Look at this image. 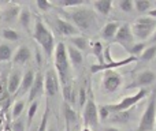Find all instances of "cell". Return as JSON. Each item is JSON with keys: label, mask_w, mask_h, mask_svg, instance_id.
Wrapping results in <instances>:
<instances>
[{"label": "cell", "mask_w": 156, "mask_h": 131, "mask_svg": "<svg viewBox=\"0 0 156 131\" xmlns=\"http://www.w3.org/2000/svg\"><path fill=\"white\" fill-rule=\"evenodd\" d=\"M54 64L62 88L65 102H74V86H73V67L70 64L67 55V47L65 43H58L54 52Z\"/></svg>", "instance_id": "1"}, {"label": "cell", "mask_w": 156, "mask_h": 131, "mask_svg": "<svg viewBox=\"0 0 156 131\" xmlns=\"http://www.w3.org/2000/svg\"><path fill=\"white\" fill-rule=\"evenodd\" d=\"M33 38L36 40V43L41 47L43 52L47 55L48 57L54 56L55 52V38L52 34L51 29L44 23L41 19H36L34 22V29H33Z\"/></svg>", "instance_id": "2"}, {"label": "cell", "mask_w": 156, "mask_h": 131, "mask_svg": "<svg viewBox=\"0 0 156 131\" xmlns=\"http://www.w3.org/2000/svg\"><path fill=\"white\" fill-rule=\"evenodd\" d=\"M69 16H70V22L80 32H89V30H92L93 25L96 23L94 11L92 8L85 7V5L71 8Z\"/></svg>", "instance_id": "3"}, {"label": "cell", "mask_w": 156, "mask_h": 131, "mask_svg": "<svg viewBox=\"0 0 156 131\" xmlns=\"http://www.w3.org/2000/svg\"><path fill=\"white\" fill-rule=\"evenodd\" d=\"M156 124V86L148 98L147 107L138 120L137 131H154Z\"/></svg>", "instance_id": "4"}, {"label": "cell", "mask_w": 156, "mask_h": 131, "mask_svg": "<svg viewBox=\"0 0 156 131\" xmlns=\"http://www.w3.org/2000/svg\"><path fill=\"white\" fill-rule=\"evenodd\" d=\"M147 94H148L147 89H140L137 93L132 94V96L123 97L121 101L114 102V104H105V105H103V108L108 112V115H112V113H116V112H122V111H129L132 107L137 105L143 98H145Z\"/></svg>", "instance_id": "5"}, {"label": "cell", "mask_w": 156, "mask_h": 131, "mask_svg": "<svg viewBox=\"0 0 156 131\" xmlns=\"http://www.w3.org/2000/svg\"><path fill=\"white\" fill-rule=\"evenodd\" d=\"M82 120L85 127H89V129H96L99 126V107H97L96 101H94V96L93 91L90 89V85H89L88 89V100H86L85 105L82 108Z\"/></svg>", "instance_id": "6"}, {"label": "cell", "mask_w": 156, "mask_h": 131, "mask_svg": "<svg viewBox=\"0 0 156 131\" xmlns=\"http://www.w3.org/2000/svg\"><path fill=\"white\" fill-rule=\"evenodd\" d=\"M130 26H132V32L134 37L140 38L143 41H147L151 38V36L156 30V19L151 18L148 15H143L136 19Z\"/></svg>", "instance_id": "7"}, {"label": "cell", "mask_w": 156, "mask_h": 131, "mask_svg": "<svg viewBox=\"0 0 156 131\" xmlns=\"http://www.w3.org/2000/svg\"><path fill=\"white\" fill-rule=\"evenodd\" d=\"M62 91L60 82L55 68H49L44 75V94L48 97V100L56 97Z\"/></svg>", "instance_id": "8"}, {"label": "cell", "mask_w": 156, "mask_h": 131, "mask_svg": "<svg viewBox=\"0 0 156 131\" xmlns=\"http://www.w3.org/2000/svg\"><path fill=\"white\" fill-rule=\"evenodd\" d=\"M123 83V78L115 70H108L104 71L103 74V79H101V88L104 91L107 93H115Z\"/></svg>", "instance_id": "9"}, {"label": "cell", "mask_w": 156, "mask_h": 131, "mask_svg": "<svg viewBox=\"0 0 156 131\" xmlns=\"http://www.w3.org/2000/svg\"><path fill=\"white\" fill-rule=\"evenodd\" d=\"M52 26H54L55 32L58 33L62 37H74V36H80V30L71 23L69 19L60 18V16H55L54 22H52Z\"/></svg>", "instance_id": "10"}, {"label": "cell", "mask_w": 156, "mask_h": 131, "mask_svg": "<svg viewBox=\"0 0 156 131\" xmlns=\"http://www.w3.org/2000/svg\"><path fill=\"white\" fill-rule=\"evenodd\" d=\"M115 43L121 44L122 47L125 48V51H126L129 47H132L133 41H134V36H133V32H132V26L127 23H123L119 26L118 32H116V36H115Z\"/></svg>", "instance_id": "11"}, {"label": "cell", "mask_w": 156, "mask_h": 131, "mask_svg": "<svg viewBox=\"0 0 156 131\" xmlns=\"http://www.w3.org/2000/svg\"><path fill=\"white\" fill-rule=\"evenodd\" d=\"M138 60V57H136V56H127V57H125V59H122V60H116V62H111V63H105V64H92L90 66V72L92 74H97V72H100V71H108V70H115V68H118V67H122V66H127V64H130V63H133V62H137Z\"/></svg>", "instance_id": "12"}, {"label": "cell", "mask_w": 156, "mask_h": 131, "mask_svg": "<svg viewBox=\"0 0 156 131\" xmlns=\"http://www.w3.org/2000/svg\"><path fill=\"white\" fill-rule=\"evenodd\" d=\"M44 94V75L41 72H37L34 77V82H33L32 88H30L29 93H27V102L37 101L41 96Z\"/></svg>", "instance_id": "13"}, {"label": "cell", "mask_w": 156, "mask_h": 131, "mask_svg": "<svg viewBox=\"0 0 156 131\" xmlns=\"http://www.w3.org/2000/svg\"><path fill=\"white\" fill-rule=\"evenodd\" d=\"M156 82V74L152 70H144V71L138 72L136 75V79L129 88H133V86H138V88L144 89L147 86H151Z\"/></svg>", "instance_id": "14"}, {"label": "cell", "mask_w": 156, "mask_h": 131, "mask_svg": "<svg viewBox=\"0 0 156 131\" xmlns=\"http://www.w3.org/2000/svg\"><path fill=\"white\" fill-rule=\"evenodd\" d=\"M32 59V51L27 45H19L14 52L12 64L14 66H23Z\"/></svg>", "instance_id": "15"}, {"label": "cell", "mask_w": 156, "mask_h": 131, "mask_svg": "<svg viewBox=\"0 0 156 131\" xmlns=\"http://www.w3.org/2000/svg\"><path fill=\"white\" fill-rule=\"evenodd\" d=\"M22 77H23V74L19 70H12L7 75V88H8V93L11 94V97L15 96L16 91H18L21 82H22Z\"/></svg>", "instance_id": "16"}, {"label": "cell", "mask_w": 156, "mask_h": 131, "mask_svg": "<svg viewBox=\"0 0 156 131\" xmlns=\"http://www.w3.org/2000/svg\"><path fill=\"white\" fill-rule=\"evenodd\" d=\"M34 77H36L34 71H33V70H27V71L23 74V77H22L21 86H19V89H18V91H16L15 96L22 97L23 94H27V93H29L30 88H32L33 82H34Z\"/></svg>", "instance_id": "17"}, {"label": "cell", "mask_w": 156, "mask_h": 131, "mask_svg": "<svg viewBox=\"0 0 156 131\" xmlns=\"http://www.w3.org/2000/svg\"><path fill=\"white\" fill-rule=\"evenodd\" d=\"M119 26L121 25L118 23L116 21H111V22H107V23L103 26L101 29V38L105 41H114L115 40V36H116V32H118Z\"/></svg>", "instance_id": "18"}, {"label": "cell", "mask_w": 156, "mask_h": 131, "mask_svg": "<svg viewBox=\"0 0 156 131\" xmlns=\"http://www.w3.org/2000/svg\"><path fill=\"white\" fill-rule=\"evenodd\" d=\"M62 112L66 120V129H71V126H74L78 120V115H77L76 109H73V107L69 102H63Z\"/></svg>", "instance_id": "19"}, {"label": "cell", "mask_w": 156, "mask_h": 131, "mask_svg": "<svg viewBox=\"0 0 156 131\" xmlns=\"http://www.w3.org/2000/svg\"><path fill=\"white\" fill-rule=\"evenodd\" d=\"M67 55H69V60H70V64L74 68H80L83 64V55L81 51H78L77 48L71 45H67Z\"/></svg>", "instance_id": "20"}, {"label": "cell", "mask_w": 156, "mask_h": 131, "mask_svg": "<svg viewBox=\"0 0 156 131\" xmlns=\"http://www.w3.org/2000/svg\"><path fill=\"white\" fill-rule=\"evenodd\" d=\"M19 12H21V7L18 4H8L7 7L3 10V14H2V18L4 19L7 23H11L14 22L15 19H18L19 16Z\"/></svg>", "instance_id": "21"}, {"label": "cell", "mask_w": 156, "mask_h": 131, "mask_svg": "<svg viewBox=\"0 0 156 131\" xmlns=\"http://www.w3.org/2000/svg\"><path fill=\"white\" fill-rule=\"evenodd\" d=\"M93 8L96 12H99L100 15H110V12L112 11V2L111 0H96L93 2Z\"/></svg>", "instance_id": "22"}, {"label": "cell", "mask_w": 156, "mask_h": 131, "mask_svg": "<svg viewBox=\"0 0 156 131\" xmlns=\"http://www.w3.org/2000/svg\"><path fill=\"white\" fill-rule=\"evenodd\" d=\"M132 119V111H122V112H116L110 115L108 120L114 124H127Z\"/></svg>", "instance_id": "23"}, {"label": "cell", "mask_w": 156, "mask_h": 131, "mask_svg": "<svg viewBox=\"0 0 156 131\" xmlns=\"http://www.w3.org/2000/svg\"><path fill=\"white\" fill-rule=\"evenodd\" d=\"M18 22L25 30L30 29V25H32V12H30V10L27 7L21 8V12H19V16H18Z\"/></svg>", "instance_id": "24"}, {"label": "cell", "mask_w": 156, "mask_h": 131, "mask_svg": "<svg viewBox=\"0 0 156 131\" xmlns=\"http://www.w3.org/2000/svg\"><path fill=\"white\" fill-rule=\"evenodd\" d=\"M88 38L83 37V36H74V37H70L69 38V45L74 47V48H77L78 51H85V49H88Z\"/></svg>", "instance_id": "25"}, {"label": "cell", "mask_w": 156, "mask_h": 131, "mask_svg": "<svg viewBox=\"0 0 156 131\" xmlns=\"http://www.w3.org/2000/svg\"><path fill=\"white\" fill-rule=\"evenodd\" d=\"M10 100H11V94L8 93V88H7V75H3L0 78V105L10 101Z\"/></svg>", "instance_id": "26"}, {"label": "cell", "mask_w": 156, "mask_h": 131, "mask_svg": "<svg viewBox=\"0 0 156 131\" xmlns=\"http://www.w3.org/2000/svg\"><path fill=\"white\" fill-rule=\"evenodd\" d=\"M14 56L12 48L7 43H0V62H10Z\"/></svg>", "instance_id": "27"}, {"label": "cell", "mask_w": 156, "mask_h": 131, "mask_svg": "<svg viewBox=\"0 0 156 131\" xmlns=\"http://www.w3.org/2000/svg\"><path fill=\"white\" fill-rule=\"evenodd\" d=\"M92 52H93V55L96 56L97 62H99L97 64H104V49H103V44L100 41H94L92 44Z\"/></svg>", "instance_id": "28"}, {"label": "cell", "mask_w": 156, "mask_h": 131, "mask_svg": "<svg viewBox=\"0 0 156 131\" xmlns=\"http://www.w3.org/2000/svg\"><path fill=\"white\" fill-rule=\"evenodd\" d=\"M54 5L63 8H77L81 7V5H85V2L83 0H56L54 3Z\"/></svg>", "instance_id": "29"}, {"label": "cell", "mask_w": 156, "mask_h": 131, "mask_svg": "<svg viewBox=\"0 0 156 131\" xmlns=\"http://www.w3.org/2000/svg\"><path fill=\"white\" fill-rule=\"evenodd\" d=\"M147 43L143 41V43H137V44H133L132 47L126 49V52L129 53V56H136V57H140V55L144 52V49L147 48Z\"/></svg>", "instance_id": "30"}, {"label": "cell", "mask_w": 156, "mask_h": 131, "mask_svg": "<svg viewBox=\"0 0 156 131\" xmlns=\"http://www.w3.org/2000/svg\"><path fill=\"white\" fill-rule=\"evenodd\" d=\"M38 104H40V102H38V100L29 104V108H27V116H26V127H27V130L30 129V126H32V123H33V118H34L36 113H37Z\"/></svg>", "instance_id": "31"}, {"label": "cell", "mask_w": 156, "mask_h": 131, "mask_svg": "<svg viewBox=\"0 0 156 131\" xmlns=\"http://www.w3.org/2000/svg\"><path fill=\"white\" fill-rule=\"evenodd\" d=\"M25 105H26V102H25L23 100H16V101L14 102L12 111H11V116H12V120H16V119L21 118L22 113H23Z\"/></svg>", "instance_id": "32"}, {"label": "cell", "mask_w": 156, "mask_h": 131, "mask_svg": "<svg viewBox=\"0 0 156 131\" xmlns=\"http://www.w3.org/2000/svg\"><path fill=\"white\" fill-rule=\"evenodd\" d=\"M133 4H134V10L140 14L149 12L151 7H152V3L149 2V0H134Z\"/></svg>", "instance_id": "33"}, {"label": "cell", "mask_w": 156, "mask_h": 131, "mask_svg": "<svg viewBox=\"0 0 156 131\" xmlns=\"http://www.w3.org/2000/svg\"><path fill=\"white\" fill-rule=\"evenodd\" d=\"M156 57V44L154 45H148L145 49H144V52L140 55V57L138 59L143 60V62H149V60L155 59Z\"/></svg>", "instance_id": "34"}, {"label": "cell", "mask_w": 156, "mask_h": 131, "mask_svg": "<svg viewBox=\"0 0 156 131\" xmlns=\"http://www.w3.org/2000/svg\"><path fill=\"white\" fill-rule=\"evenodd\" d=\"M2 37L5 41H10V43H15L19 40V33L14 29H3L2 30Z\"/></svg>", "instance_id": "35"}, {"label": "cell", "mask_w": 156, "mask_h": 131, "mask_svg": "<svg viewBox=\"0 0 156 131\" xmlns=\"http://www.w3.org/2000/svg\"><path fill=\"white\" fill-rule=\"evenodd\" d=\"M49 115H51V108H49V104H47L45 112L43 115V119H41V123L38 126L37 131H47V129H48V122H49Z\"/></svg>", "instance_id": "36"}, {"label": "cell", "mask_w": 156, "mask_h": 131, "mask_svg": "<svg viewBox=\"0 0 156 131\" xmlns=\"http://www.w3.org/2000/svg\"><path fill=\"white\" fill-rule=\"evenodd\" d=\"M11 130L12 131H26L27 127H26V120L23 118H19L16 120L12 122V126H11Z\"/></svg>", "instance_id": "37"}, {"label": "cell", "mask_w": 156, "mask_h": 131, "mask_svg": "<svg viewBox=\"0 0 156 131\" xmlns=\"http://www.w3.org/2000/svg\"><path fill=\"white\" fill-rule=\"evenodd\" d=\"M77 98H78V101H77L78 105H80V108L82 109L83 105H85V102H86V100H88V90H86L85 88H80Z\"/></svg>", "instance_id": "38"}, {"label": "cell", "mask_w": 156, "mask_h": 131, "mask_svg": "<svg viewBox=\"0 0 156 131\" xmlns=\"http://www.w3.org/2000/svg\"><path fill=\"white\" fill-rule=\"evenodd\" d=\"M36 5H37V8L40 11L47 12V11H49L51 7H54V3L49 2V0H37V2H36Z\"/></svg>", "instance_id": "39"}, {"label": "cell", "mask_w": 156, "mask_h": 131, "mask_svg": "<svg viewBox=\"0 0 156 131\" xmlns=\"http://www.w3.org/2000/svg\"><path fill=\"white\" fill-rule=\"evenodd\" d=\"M119 8H121L123 12L130 14L133 11V8H134V4H133L132 0H121V2H119Z\"/></svg>", "instance_id": "40"}, {"label": "cell", "mask_w": 156, "mask_h": 131, "mask_svg": "<svg viewBox=\"0 0 156 131\" xmlns=\"http://www.w3.org/2000/svg\"><path fill=\"white\" fill-rule=\"evenodd\" d=\"M149 43H151V45H154V44H156V30L154 32V34L151 36V38H149Z\"/></svg>", "instance_id": "41"}, {"label": "cell", "mask_w": 156, "mask_h": 131, "mask_svg": "<svg viewBox=\"0 0 156 131\" xmlns=\"http://www.w3.org/2000/svg\"><path fill=\"white\" fill-rule=\"evenodd\" d=\"M148 16H151V18L156 19V8H152V10L149 11V12H148Z\"/></svg>", "instance_id": "42"}, {"label": "cell", "mask_w": 156, "mask_h": 131, "mask_svg": "<svg viewBox=\"0 0 156 131\" xmlns=\"http://www.w3.org/2000/svg\"><path fill=\"white\" fill-rule=\"evenodd\" d=\"M105 131H122V130L116 129V127H107V129H105Z\"/></svg>", "instance_id": "43"}, {"label": "cell", "mask_w": 156, "mask_h": 131, "mask_svg": "<svg viewBox=\"0 0 156 131\" xmlns=\"http://www.w3.org/2000/svg\"><path fill=\"white\" fill-rule=\"evenodd\" d=\"M3 131H12V130H11V126H10V124H5V126L3 127Z\"/></svg>", "instance_id": "44"}, {"label": "cell", "mask_w": 156, "mask_h": 131, "mask_svg": "<svg viewBox=\"0 0 156 131\" xmlns=\"http://www.w3.org/2000/svg\"><path fill=\"white\" fill-rule=\"evenodd\" d=\"M47 131H59V130L55 129L54 126H48V129H47Z\"/></svg>", "instance_id": "45"}, {"label": "cell", "mask_w": 156, "mask_h": 131, "mask_svg": "<svg viewBox=\"0 0 156 131\" xmlns=\"http://www.w3.org/2000/svg\"><path fill=\"white\" fill-rule=\"evenodd\" d=\"M81 131H93V130H92V129H89V127H85V126H83V129L81 130Z\"/></svg>", "instance_id": "46"}, {"label": "cell", "mask_w": 156, "mask_h": 131, "mask_svg": "<svg viewBox=\"0 0 156 131\" xmlns=\"http://www.w3.org/2000/svg\"><path fill=\"white\" fill-rule=\"evenodd\" d=\"M155 5H156V0H155Z\"/></svg>", "instance_id": "47"}, {"label": "cell", "mask_w": 156, "mask_h": 131, "mask_svg": "<svg viewBox=\"0 0 156 131\" xmlns=\"http://www.w3.org/2000/svg\"><path fill=\"white\" fill-rule=\"evenodd\" d=\"M155 127H156V124H155Z\"/></svg>", "instance_id": "48"}]
</instances>
